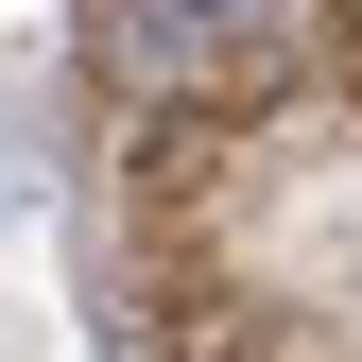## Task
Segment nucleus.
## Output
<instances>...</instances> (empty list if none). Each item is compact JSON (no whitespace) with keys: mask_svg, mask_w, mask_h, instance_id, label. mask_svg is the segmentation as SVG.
Instances as JSON below:
<instances>
[{"mask_svg":"<svg viewBox=\"0 0 362 362\" xmlns=\"http://www.w3.org/2000/svg\"><path fill=\"white\" fill-rule=\"evenodd\" d=\"M293 35H310V0H104V69L139 104H207V86L276 69Z\"/></svg>","mask_w":362,"mask_h":362,"instance_id":"1","label":"nucleus"}]
</instances>
